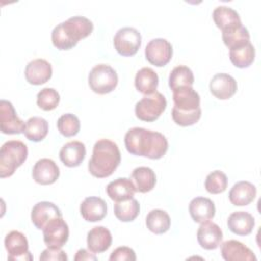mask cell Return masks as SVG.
<instances>
[{
  "instance_id": "6da1fadb",
  "label": "cell",
  "mask_w": 261,
  "mask_h": 261,
  "mask_svg": "<svg viewBox=\"0 0 261 261\" xmlns=\"http://www.w3.org/2000/svg\"><path fill=\"white\" fill-rule=\"evenodd\" d=\"M124 145L128 153L150 159L162 158L168 150L165 136L144 127H132L124 136Z\"/></svg>"
},
{
  "instance_id": "7a4b0ae2",
  "label": "cell",
  "mask_w": 261,
  "mask_h": 261,
  "mask_svg": "<svg viewBox=\"0 0 261 261\" xmlns=\"http://www.w3.org/2000/svg\"><path fill=\"white\" fill-rule=\"evenodd\" d=\"M93 30L94 24L89 18L81 15L71 16L53 29L52 44L58 50H70L76 46L80 40L90 36Z\"/></svg>"
},
{
  "instance_id": "3957f363",
  "label": "cell",
  "mask_w": 261,
  "mask_h": 261,
  "mask_svg": "<svg viewBox=\"0 0 261 261\" xmlns=\"http://www.w3.org/2000/svg\"><path fill=\"white\" fill-rule=\"evenodd\" d=\"M173 108L171 117L180 126H190L199 121L201 117L200 95L193 87H181L172 91Z\"/></svg>"
},
{
  "instance_id": "277c9868",
  "label": "cell",
  "mask_w": 261,
  "mask_h": 261,
  "mask_svg": "<svg viewBox=\"0 0 261 261\" xmlns=\"http://www.w3.org/2000/svg\"><path fill=\"white\" fill-rule=\"evenodd\" d=\"M120 160L121 155L117 144L108 139H100L93 147L88 169L95 177H108L116 170Z\"/></svg>"
},
{
  "instance_id": "5b68a950",
  "label": "cell",
  "mask_w": 261,
  "mask_h": 261,
  "mask_svg": "<svg viewBox=\"0 0 261 261\" xmlns=\"http://www.w3.org/2000/svg\"><path fill=\"white\" fill-rule=\"evenodd\" d=\"M27 145L18 140L5 142L0 149V177L11 176L28 158Z\"/></svg>"
},
{
  "instance_id": "8992f818",
  "label": "cell",
  "mask_w": 261,
  "mask_h": 261,
  "mask_svg": "<svg viewBox=\"0 0 261 261\" xmlns=\"http://www.w3.org/2000/svg\"><path fill=\"white\" fill-rule=\"evenodd\" d=\"M88 83L94 93L105 95L116 88L118 76L116 71L110 65L101 63L95 65L91 69L88 76Z\"/></svg>"
},
{
  "instance_id": "52a82bcc",
  "label": "cell",
  "mask_w": 261,
  "mask_h": 261,
  "mask_svg": "<svg viewBox=\"0 0 261 261\" xmlns=\"http://www.w3.org/2000/svg\"><path fill=\"white\" fill-rule=\"evenodd\" d=\"M167 105L165 97L160 92L145 95L135 106L136 116L143 121L152 122L159 118Z\"/></svg>"
},
{
  "instance_id": "ba28073f",
  "label": "cell",
  "mask_w": 261,
  "mask_h": 261,
  "mask_svg": "<svg viewBox=\"0 0 261 261\" xmlns=\"http://www.w3.org/2000/svg\"><path fill=\"white\" fill-rule=\"evenodd\" d=\"M142 44V37L140 32L130 27H124L119 29L114 38L113 45L118 54L128 57L135 55Z\"/></svg>"
},
{
  "instance_id": "9c48e42d",
  "label": "cell",
  "mask_w": 261,
  "mask_h": 261,
  "mask_svg": "<svg viewBox=\"0 0 261 261\" xmlns=\"http://www.w3.org/2000/svg\"><path fill=\"white\" fill-rule=\"evenodd\" d=\"M69 237V228L62 217L52 219L43 228L44 243L48 248L60 249L62 248Z\"/></svg>"
},
{
  "instance_id": "30bf717a",
  "label": "cell",
  "mask_w": 261,
  "mask_h": 261,
  "mask_svg": "<svg viewBox=\"0 0 261 261\" xmlns=\"http://www.w3.org/2000/svg\"><path fill=\"white\" fill-rule=\"evenodd\" d=\"M4 246L8 253V260H33V256L29 251L28 240L22 232L12 230L7 233L4 239Z\"/></svg>"
},
{
  "instance_id": "8fae6325",
  "label": "cell",
  "mask_w": 261,
  "mask_h": 261,
  "mask_svg": "<svg viewBox=\"0 0 261 261\" xmlns=\"http://www.w3.org/2000/svg\"><path fill=\"white\" fill-rule=\"evenodd\" d=\"M145 56L151 64L162 67L166 65L172 57V46L165 39H153L145 48Z\"/></svg>"
},
{
  "instance_id": "7c38bea8",
  "label": "cell",
  "mask_w": 261,
  "mask_h": 261,
  "mask_svg": "<svg viewBox=\"0 0 261 261\" xmlns=\"http://www.w3.org/2000/svg\"><path fill=\"white\" fill-rule=\"evenodd\" d=\"M0 128L6 135H18L24 132L25 123L21 120L11 102L0 101Z\"/></svg>"
},
{
  "instance_id": "4fadbf2b",
  "label": "cell",
  "mask_w": 261,
  "mask_h": 261,
  "mask_svg": "<svg viewBox=\"0 0 261 261\" xmlns=\"http://www.w3.org/2000/svg\"><path fill=\"white\" fill-rule=\"evenodd\" d=\"M209 90L215 98L219 100H227L236 94L238 84L234 77L230 74L220 72L216 73L211 79L209 83Z\"/></svg>"
},
{
  "instance_id": "5bb4252c",
  "label": "cell",
  "mask_w": 261,
  "mask_h": 261,
  "mask_svg": "<svg viewBox=\"0 0 261 261\" xmlns=\"http://www.w3.org/2000/svg\"><path fill=\"white\" fill-rule=\"evenodd\" d=\"M60 171L57 164L50 158L39 159L32 170L33 179L42 186L52 185L59 177Z\"/></svg>"
},
{
  "instance_id": "9a60e30c",
  "label": "cell",
  "mask_w": 261,
  "mask_h": 261,
  "mask_svg": "<svg viewBox=\"0 0 261 261\" xmlns=\"http://www.w3.org/2000/svg\"><path fill=\"white\" fill-rule=\"evenodd\" d=\"M57 217H62L61 210L54 203L48 201L37 203L31 212L32 222L40 230H43L52 219Z\"/></svg>"
},
{
  "instance_id": "2e32d148",
  "label": "cell",
  "mask_w": 261,
  "mask_h": 261,
  "mask_svg": "<svg viewBox=\"0 0 261 261\" xmlns=\"http://www.w3.org/2000/svg\"><path fill=\"white\" fill-rule=\"evenodd\" d=\"M24 76L27 82L31 85H43L51 79L52 66L45 59H34L27 64L24 69Z\"/></svg>"
},
{
  "instance_id": "e0dca14e",
  "label": "cell",
  "mask_w": 261,
  "mask_h": 261,
  "mask_svg": "<svg viewBox=\"0 0 261 261\" xmlns=\"http://www.w3.org/2000/svg\"><path fill=\"white\" fill-rule=\"evenodd\" d=\"M200 224L201 225L197 231L199 245L205 250H214L218 248L223 238L221 228L211 221H206Z\"/></svg>"
},
{
  "instance_id": "ac0fdd59",
  "label": "cell",
  "mask_w": 261,
  "mask_h": 261,
  "mask_svg": "<svg viewBox=\"0 0 261 261\" xmlns=\"http://www.w3.org/2000/svg\"><path fill=\"white\" fill-rule=\"evenodd\" d=\"M220 253L225 261H256L253 251L243 243L236 240H228L221 244Z\"/></svg>"
},
{
  "instance_id": "d6986e66",
  "label": "cell",
  "mask_w": 261,
  "mask_h": 261,
  "mask_svg": "<svg viewBox=\"0 0 261 261\" xmlns=\"http://www.w3.org/2000/svg\"><path fill=\"white\" fill-rule=\"evenodd\" d=\"M80 212L86 221H101L107 214V204L102 198L87 197L80 206Z\"/></svg>"
},
{
  "instance_id": "ffe728a7",
  "label": "cell",
  "mask_w": 261,
  "mask_h": 261,
  "mask_svg": "<svg viewBox=\"0 0 261 261\" xmlns=\"http://www.w3.org/2000/svg\"><path fill=\"white\" fill-rule=\"evenodd\" d=\"M212 18L222 33L243 25L239 13L228 6H217L212 12Z\"/></svg>"
},
{
  "instance_id": "44dd1931",
  "label": "cell",
  "mask_w": 261,
  "mask_h": 261,
  "mask_svg": "<svg viewBox=\"0 0 261 261\" xmlns=\"http://www.w3.org/2000/svg\"><path fill=\"white\" fill-rule=\"evenodd\" d=\"M189 212L195 222L203 223L214 217L215 205L209 198L196 197L189 204Z\"/></svg>"
},
{
  "instance_id": "7402d4cb",
  "label": "cell",
  "mask_w": 261,
  "mask_h": 261,
  "mask_svg": "<svg viewBox=\"0 0 261 261\" xmlns=\"http://www.w3.org/2000/svg\"><path fill=\"white\" fill-rule=\"evenodd\" d=\"M86 157V146L80 141H70L62 146L59 152L61 162L67 167L81 165Z\"/></svg>"
},
{
  "instance_id": "603a6c76",
  "label": "cell",
  "mask_w": 261,
  "mask_h": 261,
  "mask_svg": "<svg viewBox=\"0 0 261 261\" xmlns=\"http://www.w3.org/2000/svg\"><path fill=\"white\" fill-rule=\"evenodd\" d=\"M256 194L257 189L253 184L241 180L232 186L228 193V199L234 206H247L254 201Z\"/></svg>"
},
{
  "instance_id": "cb8c5ba5",
  "label": "cell",
  "mask_w": 261,
  "mask_h": 261,
  "mask_svg": "<svg viewBox=\"0 0 261 261\" xmlns=\"http://www.w3.org/2000/svg\"><path fill=\"white\" fill-rule=\"evenodd\" d=\"M112 243V236L105 226H95L87 234V246L95 254L103 253L108 250Z\"/></svg>"
},
{
  "instance_id": "d4e9b609",
  "label": "cell",
  "mask_w": 261,
  "mask_h": 261,
  "mask_svg": "<svg viewBox=\"0 0 261 261\" xmlns=\"http://www.w3.org/2000/svg\"><path fill=\"white\" fill-rule=\"evenodd\" d=\"M136 192V187L133 180L127 177H118L110 181L106 187L107 195L115 202L133 198Z\"/></svg>"
},
{
  "instance_id": "484cf974",
  "label": "cell",
  "mask_w": 261,
  "mask_h": 261,
  "mask_svg": "<svg viewBox=\"0 0 261 261\" xmlns=\"http://www.w3.org/2000/svg\"><path fill=\"white\" fill-rule=\"evenodd\" d=\"M227 226L231 232L238 236H248L255 226V219L249 212L236 211L228 216Z\"/></svg>"
},
{
  "instance_id": "4316f807",
  "label": "cell",
  "mask_w": 261,
  "mask_h": 261,
  "mask_svg": "<svg viewBox=\"0 0 261 261\" xmlns=\"http://www.w3.org/2000/svg\"><path fill=\"white\" fill-rule=\"evenodd\" d=\"M158 84V74L151 67H143L136 73L135 87L138 92L144 95H150L156 92Z\"/></svg>"
},
{
  "instance_id": "83f0119b",
  "label": "cell",
  "mask_w": 261,
  "mask_h": 261,
  "mask_svg": "<svg viewBox=\"0 0 261 261\" xmlns=\"http://www.w3.org/2000/svg\"><path fill=\"white\" fill-rule=\"evenodd\" d=\"M130 179L133 180L136 191L139 193H148L156 185V175L153 169L147 166H140L133 170Z\"/></svg>"
},
{
  "instance_id": "f1b7e54d",
  "label": "cell",
  "mask_w": 261,
  "mask_h": 261,
  "mask_svg": "<svg viewBox=\"0 0 261 261\" xmlns=\"http://www.w3.org/2000/svg\"><path fill=\"white\" fill-rule=\"evenodd\" d=\"M170 217L168 213L161 209L151 210L146 217L147 228L155 234H162L170 227Z\"/></svg>"
},
{
  "instance_id": "f546056e",
  "label": "cell",
  "mask_w": 261,
  "mask_h": 261,
  "mask_svg": "<svg viewBox=\"0 0 261 261\" xmlns=\"http://www.w3.org/2000/svg\"><path fill=\"white\" fill-rule=\"evenodd\" d=\"M48 130L49 124L45 118L40 116H33L27 120L23 134L30 141L41 142L46 138Z\"/></svg>"
},
{
  "instance_id": "4dcf8cb0",
  "label": "cell",
  "mask_w": 261,
  "mask_h": 261,
  "mask_svg": "<svg viewBox=\"0 0 261 261\" xmlns=\"http://www.w3.org/2000/svg\"><path fill=\"white\" fill-rule=\"evenodd\" d=\"M231 63L239 68L249 67L255 59V48L251 42L229 50Z\"/></svg>"
},
{
  "instance_id": "1f68e13d",
  "label": "cell",
  "mask_w": 261,
  "mask_h": 261,
  "mask_svg": "<svg viewBox=\"0 0 261 261\" xmlns=\"http://www.w3.org/2000/svg\"><path fill=\"white\" fill-rule=\"evenodd\" d=\"M194 81V73L191 68L186 65H178L170 71L168 86L173 91L181 87H193Z\"/></svg>"
},
{
  "instance_id": "d6a6232c",
  "label": "cell",
  "mask_w": 261,
  "mask_h": 261,
  "mask_svg": "<svg viewBox=\"0 0 261 261\" xmlns=\"http://www.w3.org/2000/svg\"><path fill=\"white\" fill-rule=\"evenodd\" d=\"M140 213V204L138 200L130 198L124 201L115 202L114 215L122 222H130L137 218Z\"/></svg>"
},
{
  "instance_id": "836d02e7",
  "label": "cell",
  "mask_w": 261,
  "mask_h": 261,
  "mask_svg": "<svg viewBox=\"0 0 261 261\" xmlns=\"http://www.w3.org/2000/svg\"><path fill=\"white\" fill-rule=\"evenodd\" d=\"M222 40L224 45L230 50L232 48L240 47L250 42V33L244 25H241L234 30L222 33Z\"/></svg>"
},
{
  "instance_id": "e575fe53",
  "label": "cell",
  "mask_w": 261,
  "mask_h": 261,
  "mask_svg": "<svg viewBox=\"0 0 261 261\" xmlns=\"http://www.w3.org/2000/svg\"><path fill=\"white\" fill-rule=\"evenodd\" d=\"M57 128L63 137H73L80 132V119L72 113L62 114L57 120Z\"/></svg>"
},
{
  "instance_id": "d590c367",
  "label": "cell",
  "mask_w": 261,
  "mask_h": 261,
  "mask_svg": "<svg viewBox=\"0 0 261 261\" xmlns=\"http://www.w3.org/2000/svg\"><path fill=\"white\" fill-rule=\"evenodd\" d=\"M227 182V176L224 172L220 170H214L206 176L205 189L210 194H220L226 190Z\"/></svg>"
},
{
  "instance_id": "8d00e7d4",
  "label": "cell",
  "mask_w": 261,
  "mask_h": 261,
  "mask_svg": "<svg viewBox=\"0 0 261 261\" xmlns=\"http://www.w3.org/2000/svg\"><path fill=\"white\" fill-rule=\"evenodd\" d=\"M60 96L53 88H44L37 95V105L45 111L55 109L58 106Z\"/></svg>"
},
{
  "instance_id": "74e56055",
  "label": "cell",
  "mask_w": 261,
  "mask_h": 261,
  "mask_svg": "<svg viewBox=\"0 0 261 261\" xmlns=\"http://www.w3.org/2000/svg\"><path fill=\"white\" fill-rule=\"evenodd\" d=\"M137 259L136 257V253L133 249H130L129 247H118L116 248L110 255L109 260L110 261H135Z\"/></svg>"
},
{
  "instance_id": "f35d334b",
  "label": "cell",
  "mask_w": 261,
  "mask_h": 261,
  "mask_svg": "<svg viewBox=\"0 0 261 261\" xmlns=\"http://www.w3.org/2000/svg\"><path fill=\"white\" fill-rule=\"evenodd\" d=\"M67 255L63 250L60 249H53V248H47L42 252L40 255V260L41 261H66Z\"/></svg>"
},
{
  "instance_id": "ab89813d",
  "label": "cell",
  "mask_w": 261,
  "mask_h": 261,
  "mask_svg": "<svg viewBox=\"0 0 261 261\" xmlns=\"http://www.w3.org/2000/svg\"><path fill=\"white\" fill-rule=\"evenodd\" d=\"M74 260L75 261H84V260H94V261H96L97 260V257L95 256V253H93L92 251L90 252V251H88V250H86V249H80L77 252H76V254H75V256H74Z\"/></svg>"
}]
</instances>
